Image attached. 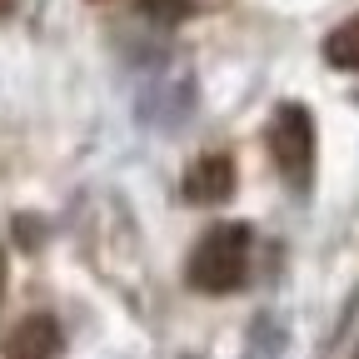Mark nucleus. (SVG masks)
I'll list each match as a JSON object with an SVG mask.
<instances>
[{
  "mask_svg": "<svg viewBox=\"0 0 359 359\" xmlns=\"http://www.w3.org/2000/svg\"><path fill=\"white\" fill-rule=\"evenodd\" d=\"M0 294H6V255H0Z\"/></svg>",
  "mask_w": 359,
  "mask_h": 359,
  "instance_id": "6e6552de",
  "label": "nucleus"
},
{
  "mask_svg": "<svg viewBox=\"0 0 359 359\" xmlns=\"http://www.w3.org/2000/svg\"><path fill=\"white\" fill-rule=\"evenodd\" d=\"M140 11L155 15V20H180L190 6H185V0H140Z\"/></svg>",
  "mask_w": 359,
  "mask_h": 359,
  "instance_id": "423d86ee",
  "label": "nucleus"
},
{
  "mask_svg": "<svg viewBox=\"0 0 359 359\" xmlns=\"http://www.w3.org/2000/svg\"><path fill=\"white\" fill-rule=\"evenodd\" d=\"M269 150H275L280 175L294 190H304L314 170V115L304 105H280L275 125H269Z\"/></svg>",
  "mask_w": 359,
  "mask_h": 359,
  "instance_id": "f03ea898",
  "label": "nucleus"
},
{
  "mask_svg": "<svg viewBox=\"0 0 359 359\" xmlns=\"http://www.w3.org/2000/svg\"><path fill=\"white\" fill-rule=\"evenodd\" d=\"M11 11H15V0H0V20H6Z\"/></svg>",
  "mask_w": 359,
  "mask_h": 359,
  "instance_id": "0eeeda50",
  "label": "nucleus"
},
{
  "mask_svg": "<svg viewBox=\"0 0 359 359\" xmlns=\"http://www.w3.org/2000/svg\"><path fill=\"white\" fill-rule=\"evenodd\" d=\"M235 195V160L230 155H205L185 175V200L190 205H224Z\"/></svg>",
  "mask_w": 359,
  "mask_h": 359,
  "instance_id": "7ed1b4c3",
  "label": "nucleus"
},
{
  "mask_svg": "<svg viewBox=\"0 0 359 359\" xmlns=\"http://www.w3.org/2000/svg\"><path fill=\"white\" fill-rule=\"evenodd\" d=\"M250 269V230L245 224H215L190 255V285L205 294L240 290Z\"/></svg>",
  "mask_w": 359,
  "mask_h": 359,
  "instance_id": "f257e3e1",
  "label": "nucleus"
},
{
  "mask_svg": "<svg viewBox=\"0 0 359 359\" xmlns=\"http://www.w3.org/2000/svg\"><path fill=\"white\" fill-rule=\"evenodd\" d=\"M325 60H330L334 70H359V15L344 20V25L325 40Z\"/></svg>",
  "mask_w": 359,
  "mask_h": 359,
  "instance_id": "39448f33",
  "label": "nucleus"
},
{
  "mask_svg": "<svg viewBox=\"0 0 359 359\" xmlns=\"http://www.w3.org/2000/svg\"><path fill=\"white\" fill-rule=\"evenodd\" d=\"M6 354L11 359H55L60 354V325L50 320V314H35V320H25L6 339Z\"/></svg>",
  "mask_w": 359,
  "mask_h": 359,
  "instance_id": "20e7f679",
  "label": "nucleus"
}]
</instances>
